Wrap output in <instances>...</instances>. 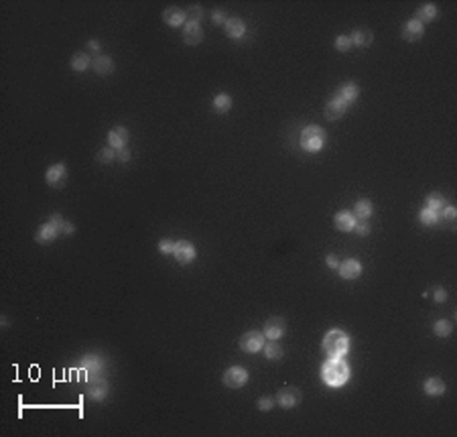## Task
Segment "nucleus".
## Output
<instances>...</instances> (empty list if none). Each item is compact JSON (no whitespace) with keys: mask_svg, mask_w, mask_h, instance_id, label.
Returning a JSON list of instances; mask_svg holds the SVG:
<instances>
[{"mask_svg":"<svg viewBox=\"0 0 457 437\" xmlns=\"http://www.w3.org/2000/svg\"><path fill=\"white\" fill-rule=\"evenodd\" d=\"M57 228L49 222V224H43L41 228H39V232H37V236H35V240L37 242H41V244H49V242H53V240L57 238Z\"/></svg>","mask_w":457,"mask_h":437,"instance_id":"f8f14e48","label":"nucleus"},{"mask_svg":"<svg viewBox=\"0 0 457 437\" xmlns=\"http://www.w3.org/2000/svg\"><path fill=\"white\" fill-rule=\"evenodd\" d=\"M345 110H347V106H345L339 98H333L327 106H325V116H327L329 120H337L339 116L345 114Z\"/></svg>","mask_w":457,"mask_h":437,"instance_id":"ddd939ff","label":"nucleus"},{"mask_svg":"<svg viewBox=\"0 0 457 437\" xmlns=\"http://www.w3.org/2000/svg\"><path fill=\"white\" fill-rule=\"evenodd\" d=\"M159 248H161L163 254H173V250H175V244L169 242V240H163V242L159 244Z\"/></svg>","mask_w":457,"mask_h":437,"instance_id":"4c0bfd02","label":"nucleus"},{"mask_svg":"<svg viewBox=\"0 0 457 437\" xmlns=\"http://www.w3.org/2000/svg\"><path fill=\"white\" fill-rule=\"evenodd\" d=\"M102 364V360H100V356H96V354H90V356H85L83 358V368L88 370V372H98V366Z\"/></svg>","mask_w":457,"mask_h":437,"instance_id":"7c9ffc66","label":"nucleus"},{"mask_svg":"<svg viewBox=\"0 0 457 437\" xmlns=\"http://www.w3.org/2000/svg\"><path fill=\"white\" fill-rule=\"evenodd\" d=\"M370 216H372V204L368 200H360L354 206V218H358V220H368Z\"/></svg>","mask_w":457,"mask_h":437,"instance_id":"5701e85b","label":"nucleus"},{"mask_svg":"<svg viewBox=\"0 0 457 437\" xmlns=\"http://www.w3.org/2000/svg\"><path fill=\"white\" fill-rule=\"evenodd\" d=\"M183 39L187 45H197V43H201L203 39V31L199 25H195V23H187V27L183 29Z\"/></svg>","mask_w":457,"mask_h":437,"instance_id":"9b49d317","label":"nucleus"},{"mask_svg":"<svg viewBox=\"0 0 457 437\" xmlns=\"http://www.w3.org/2000/svg\"><path fill=\"white\" fill-rule=\"evenodd\" d=\"M45 179L51 187H61L65 183V179H67V169H65L63 165H53L47 169V175H45Z\"/></svg>","mask_w":457,"mask_h":437,"instance_id":"6e6552de","label":"nucleus"},{"mask_svg":"<svg viewBox=\"0 0 457 437\" xmlns=\"http://www.w3.org/2000/svg\"><path fill=\"white\" fill-rule=\"evenodd\" d=\"M445 297H447V293H445L443 289H437V291H435V301H445Z\"/></svg>","mask_w":457,"mask_h":437,"instance_id":"79ce46f5","label":"nucleus"},{"mask_svg":"<svg viewBox=\"0 0 457 437\" xmlns=\"http://www.w3.org/2000/svg\"><path fill=\"white\" fill-rule=\"evenodd\" d=\"M435 14H437V8H435L433 4H423V6L417 10V20L423 25V20H425V23H427V20H433Z\"/></svg>","mask_w":457,"mask_h":437,"instance_id":"393cba45","label":"nucleus"},{"mask_svg":"<svg viewBox=\"0 0 457 437\" xmlns=\"http://www.w3.org/2000/svg\"><path fill=\"white\" fill-rule=\"evenodd\" d=\"M262 344H264V340H262V334L260 332H248L240 338V348L248 354L258 352V350L262 348Z\"/></svg>","mask_w":457,"mask_h":437,"instance_id":"39448f33","label":"nucleus"},{"mask_svg":"<svg viewBox=\"0 0 457 437\" xmlns=\"http://www.w3.org/2000/svg\"><path fill=\"white\" fill-rule=\"evenodd\" d=\"M337 273L343 277V279H358L362 275V265L358 260L350 258V260H343V265H339Z\"/></svg>","mask_w":457,"mask_h":437,"instance_id":"9d476101","label":"nucleus"},{"mask_svg":"<svg viewBox=\"0 0 457 437\" xmlns=\"http://www.w3.org/2000/svg\"><path fill=\"white\" fill-rule=\"evenodd\" d=\"M437 220H439V212H433V210H429V208H425V210L421 212V222H423V224L433 226Z\"/></svg>","mask_w":457,"mask_h":437,"instance_id":"2f4dec72","label":"nucleus"},{"mask_svg":"<svg viewBox=\"0 0 457 437\" xmlns=\"http://www.w3.org/2000/svg\"><path fill=\"white\" fill-rule=\"evenodd\" d=\"M425 392L431 397H439L445 392V382L441 378H429L425 380Z\"/></svg>","mask_w":457,"mask_h":437,"instance_id":"412c9836","label":"nucleus"},{"mask_svg":"<svg viewBox=\"0 0 457 437\" xmlns=\"http://www.w3.org/2000/svg\"><path fill=\"white\" fill-rule=\"evenodd\" d=\"M224 27H226L228 37H232V39H240L244 35V31H246V25L242 23L240 18H228Z\"/></svg>","mask_w":457,"mask_h":437,"instance_id":"a211bd4d","label":"nucleus"},{"mask_svg":"<svg viewBox=\"0 0 457 437\" xmlns=\"http://www.w3.org/2000/svg\"><path fill=\"white\" fill-rule=\"evenodd\" d=\"M325 143V130L319 126H307L301 133V146L309 152H315L323 146Z\"/></svg>","mask_w":457,"mask_h":437,"instance_id":"7ed1b4c3","label":"nucleus"},{"mask_svg":"<svg viewBox=\"0 0 457 437\" xmlns=\"http://www.w3.org/2000/svg\"><path fill=\"white\" fill-rule=\"evenodd\" d=\"M435 334L441 336V338H447V336L451 334V323H449V321H445V319L437 321V323H435Z\"/></svg>","mask_w":457,"mask_h":437,"instance_id":"72a5a7b5","label":"nucleus"},{"mask_svg":"<svg viewBox=\"0 0 457 437\" xmlns=\"http://www.w3.org/2000/svg\"><path fill=\"white\" fill-rule=\"evenodd\" d=\"M402 37L406 41H419L423 37V25L419 23V20H408V23L404 25V29H402Z\"/></svg>","mask_w":457,"mask_h":437,"instance_id":"dca6fc26","label":"nucleus"},{"mask_svg":"<svg viewBox=\"0 0 457 437\" xmlns=\"http://www.w3.org/2000/svg\"><path fill=\"white\" fill-rule=\"evenodd\" d=\"M116 159V150L110 146V148H102L100 152H98V161H102V163H110V161H114Z\"/></svg>","mask_w":457,"mask_h":437,"instance_id":"f704fd0d","label":"nucleus"},{"mask_svg":"<svg viewBox=\"0 0 457 437\" xmlns=\"http://www.w3.org/2000/svg\"><path fill=\"white\" fill-rule=\"evenodd\" d=\"M350 45H352V41H350V37H345V35H339V37L335 39V49H337V51H347V49H350Z\"/></svg>","mask_w":457,"mask_h":437,"instance_id":"c9c22d12","label":"nucleus"},{"mask_svg":"<svg viewBox=\"0 0 457 437\" xmlns=\"http://www.w3.org/2000/svg\"><path fill=\"white\" fill-rule=\"evenodd\" d=\"M327 267H331V269H339V262H337V258H335V256H327Z\"/></svg>","mask_w":457,"mask_h":437,"instance_id":"a19ab883","label":"nucleus"},{"mask_svg":"<svg viewBox=\"0 0 457 437\" xmlns=\"http://www.w3.org/2000/svg\"><path fill=\"white\" fill-rule=\"evenodd\" d=\"M226 20H228V18H226V14H224L222 10H215V12H213V23H217V25H226Z\"/></svg>","mask_w":457,"mask_h":437,"instance_id":"ea45409f","label":"nucleus"},{"mask_svg":"<svg viewBox=\"0 0 457 437\" xmlns=\"http://www.w3.org/2000/svg\"><path fill=\"white\" fill-rule=\"evenodd\" d=\"M350 41L356 43V45H360V47H368L370 43H372V33H370V31H360V29H358V31L352 33Z\"/></svg>","mask_w":457,"mask_h":437,"instance_id":"b1692460","label":"nucleus"},{"mask_svg":"<svg viewBox=\"0 0 457 437\" xmlns=\"http://www.w3.org/2000/svg\"><path fill=\"white\" fill-rule=\"evenodd\" d=\"M443 204H445V200L441 198L439 193H431L429 198H427V208L433 210V212H441V210H443Z\"/></svg>","mask_w":457,"mask_h":437,"instance_id":"c756f323","label":"nucleus"},{"mask_svg":"<svg viewBox=\"0 0 457 437\" xmlns=\"http://www.w3.org/2000/svg\"><path fill=\"white\" fill-rule=\"evenodd\" d=\"M246 380H248V372L244 368H238V366L226 370V374H224V384L230 388H240L246 384Z\"/></svg>","mask_w":457,"mask_h":437,"instance_id":"20e7f679","label":"nucleus"},{"mask_svg":"<svg viewBox=\"0 0 457 437\" xmlns=\"http://www.w3.org/2000/svg\"><path fill=\"white\" fill-rule=\"evenodd\" d=\"M213 108L217 112H228L230 108H232V98L228 94H220V96H215L213 100Z\"/></svg>","mask_w":457,"mask_h":437,"instance_id":"bb28decb","label":"nucleus"},{"mask_svg":"<svg viewBox=\"0 0 457 437\" xmlns=\"http://www.w3.org/2000/svg\"><path fill=\"white\" fill-rule=\"evenodd\" d=\"M88 65H90V59H88V55H85V53H75V55L71 57V68H73L75 72L88 70Z\"/></svg>","mask_w":457,"mask_h":437,"instance_id":"cd10ccee","label":"nucleus"},{"mask_svg":"<svg viewBox=\"0 0 457 437\" xmlns=\"http://www.w3.org/2000/svg\"><path fill=\"white\" fill-rule=\"evenodd\" d=\"M264 354H266L268 360H278V358L282 356V348L272 340V342H268V344L264 346Z\"/></svg>","mask_w":457,"mask_h":437,"instance_id":"c85d7f7f","label":"nucleus"},{"mask_svg":"<svg viewBox=\"0 0 457 437\" xmlns=\"http://www.w3.org/2000/svg\"><path fill=\"white\" fill-rule=\"evenodd\" d=\"M108 141H110V146L112 148H122L128 141V130L122 128V126H116L110 130V135H108Z\"/></svg>","mask_w":457,"mask_h":437,"instance_id":"4468645a","label":"nucleus"},{"mask_svg":"<svg viewBox=\"0 0 457 437\" xmlns=\"http://www.w3.org/2000/svg\"><path fill=\"white\" fill-rule=\"evenodd\" d=\"M88 395L94 399V401H102L106 395H108V384L106 380H92L88 384Z\"/></svg>","mask_w":457,"mask_h":437,"instance_id":"aec40b11","label":"nucleus"},{"mask_svg":"<svg viewBox=\"0 0 457 437\" xmlns=\"http://www.w3.org/2000/svg\"><path fill=\"white\" fill-rule=\"evenodd\" d=\"M278 405L282 407H295L301 403V390L299 388H293V386H287V388H282L278 390Z\"/></svg>","mask_w":457,"mask_h":437,"instance_id":"0eeeda50","label":"nucleus"},{"mask_svg":"<svg viewBox=\"0 0 457 437\" xmlns=\"http://www.w3.org/2000/svg\"><path fill=\"white\" fill-rule=\"evenodd\" d=\"M163 18H165V23L171 25V27H179L183 20H185V12L181 8H175V6H171L163 12Z\"/></svg>","mask_w":457,"mask_h":437,"instance_id":"6ab92c4d","label":"nucleus"},{"mask_svg":"<svg viewBox=\"0 0 457 437\" xmlns=\"http://www.w3.org/2000/svg\"><path fill=\"white\" fill-rule=\"evenodd\" d=\"M272 405H274V401H272L270 397H262V399L258 401V409H260V411H270Z\"/></svg>","mask_w":457,"mask_h":437,"instance_id":"e433bc0d","label":"nucleus"},{"mask_svg":"<svg viewBox=\"0 0 457 437\" xmlns=\"http://www.w3.org/2000/svg\"><path fill=\"white\" fill-rule=\"evenodd\" d=\"M173 256H175L181 265H187L195 258V248L187 240H181V242H175V250H173Z\"/></svg>","mask_w":457,"mask_h":437,"instance_id":"423d86ee","label":"nucleus"},{"mask_svg":"<svg viewBox=\"0 0 457 437\" xmlns=\"http://www.w3.org/2000/svg\"><path fill=\"white\" fill-rule=\"evenodd\" d=\"M321 376H323L325 384L341 386L347 382V378H350V366H347V362H343L341 358H331L323 364Z\"/></svg>","mask_w":457,"mask_h":437,"instance_id":"f257e3e1","label":"nucleus"},{"mask_svg":"<svg viewBox=\"0 0 457 437\" xmlns=\"http://www.w3.org/2000/svg\"><path fill=\"white\" fill-rule=\"evenodd\" d=\"M354 230H356L360 236H366V234L370 232V228H368V224H366L364 220H360V224H356V226H354Z\"/></svg>","mask_w":457,"mask_h":437,"instance_id":"58836bf2","label":"nucleus"},{"mask_svg":"<svg viewBox=\"0 0 457 437\" xmlns=\"http://www.w3.org/2000/svg\"><path fill=\"white\" fill-rule=\"evenodd\" d=\"M335 226H337V230H341V232L354 230V226H356L354 214H350V212H339V214L335 216Z\"/></svg>","mask_w":457,"mask_h":437,"instance_id":"f3484780","label":"nucleus"},{"mask_svg":"<svg viewBox=\"0 0 457 437\" xmlns=\"http://www.w3.org/2000/svg\"><path fill=\"white\" fill-rule=\"evenodd\" d=\"M94 70L100 73V75H108L112 72V59L110 57H106V55H98L96 59H94Z\"/></svg>","mask_w":457,"mask_h":437,"instance_id":"4be33fe9","label":"nucleus"},{"mask_svg":"<svg viewBox=\"0 0 457 437\" xmlns=\"http://www.w3.org/2000/svg\"><path fill=\"white\" fill-rule=\"evenodd\" d=\"M282 334H285V319L282 317H270L264 323V336L270 340H278Z\"/></svg>","mask_w":457,"mask_h":437,"instance_id":"1a4fd4ad","label":"nucleus"},{"mask_svg":"<svg viewBox=\"0 0 457 437\" xmlns=\"http://www.w3.org/2000/svg\"><path fill=\"white\" fill-rule=\"evenodd\" d=\"M358 92H360V90H358V85L350 81V83H343V85L339 87V92H337V96H335V98H339V100L347 106V104H352V102L358 98Z\"/></svg>","mask_w":457,"mask_h":437,"instance_id":"2eb2a0df","label":"nucleus"},{"mask_svg":"<svg viewBox=\"0 0 457 437\" xmlns=\"http://www.w3.org/2000/svg\"><path fill=\"white\" fill-rule=\"evenodd\" d=\"M443 216L447 218V220H453V218H455V210H453V208H445V210H443Z\"/></svg>","mask_w":457,"mask_h":437,"instance_id":"37998d69","label":"nucleus"},{"mask_svg":"<svg viewBox=\"0 0 457 437\" xmlns=\"http://www.w3.org/2000/svg\"><path fill=\"white\" fill-rule=\"evenodd\" d=\"M185 18H189V23H195V25H199V20L203 18V10L201 6H191L185 14Z\"/></svg>","mask_w":457,"mask_h":437,"instance_id":"473e14b6","label":"nucleus"},{"mask_svg":"<svg viewBox=\"0 0 457 437\" xmlns=\"http://www.w3.org/2000/svg\"><path fill=\"white\" fill-rule=\"evenodd\" d=\"M347 348H350V340H347V334H343L341 330H331L323 338V352L331 358L345 356Z\"/></svg>","mask_w":457,"mask_h":437,"instance_id":"f03ea898","label":"nucleus"},{"mask_svg":"<svg viewBox=\"0 0 457 437\" xmlns=\"http://www.w3.org/2000/svg\"><path fill=\"white\" fill-rule=\"evenodd\" d=\"M128 157H130L128 150H122V152H120V161H128Z\"/></svg>","mask_w":457,"mask_h":437,"instance_id":"a18cd8bd","label":"nucleus"},{"mask_svg":"<svg viewBox=\"0 0 457 437\" xmlns=\"http://www.w3.org/2000/svg\"><path fill=\"white\" fill-rule=\"evenodd\" d=\"M90 49H92V51H100V45H98V41H96V39H92V41H90Z\"/></svg>","mask_w":457,"mask_h":437,"instance_id":"c03bdc74","label":"nucleus"},{"mask_svg":"<svg viewBox=\"0 0 457 437\" xmlns=\"http://www.w3.org/2000/svg\"><path fill=\"white\" fill-rule=\"evenodd\" d=\"M51 224L57 228L59 234H71V232H73V226L67 224V222H63V218H61L59 214H53V216H51Z\"/></svg>","mask_w":457,"mask_h":437,"instance_id":"a878e982","label":"nucleus"}]
</instances>
